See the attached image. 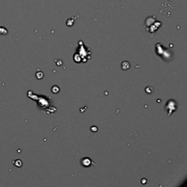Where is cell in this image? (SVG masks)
<instances>
[{"label":"cell","mask_w":187,"mask_h":187,"mask_svg":"<svg viewBox=\"0 0 187 187\" xmlns=\"http://www.w3.org/2000/svg\"><path fill=\"white\" fill-rule=\"evenodd\" d=\"M7 29L3 27H0V35H6L7 34Z\"/></svg>","instance_id":"cell-1"},{"label":"cell","mask_w":187,"mask_h":187,"mask_svg":"<svg viewBox=\"0 0 187 187\" xmlns=\"http://www.w3.org/2000/svg\"><path fill=\"white\" fill-rule=\"evenodd\" d=\"M14 163V165L16 166L17 167H22V161L20 160V159H17V160H15V162H13Z\"/></svg>","instance_id":"cell-2"},{"label":"cell","mask_w":187,"mask_h":187,"mask_svg":"<svg viewBox=\"0 0 187 187\" xmlns=\"http://www.w3.org/2000/svg\"><path fill=\"white\" fill-rule=\"evenodd\" d=\"M129 68V63H128L127 61H124L122 63V69L124 70H127Z\"/></svg>","instance_id":"cell-3"}]
</instances>
